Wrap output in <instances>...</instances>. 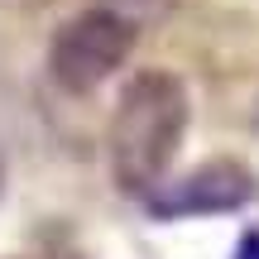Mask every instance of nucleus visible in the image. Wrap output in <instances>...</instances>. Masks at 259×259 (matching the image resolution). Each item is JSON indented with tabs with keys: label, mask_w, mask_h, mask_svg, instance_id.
<instances>
[{
	"label": "nucleus",
	"mask_w": 259,
	"mask_h": 259,
	"mask_svg": "<svg viewBox=\"0 0 259 259\" xmlns=\"http://www.w3.org/2000/svg\"><path fill=\"white\" fill-rule=\"evenodd\" d=\"M0 192H5V144H0Z\"/></svg>",
	"instance_id": "obj_4"
},
{
	"label": "nucleus",
	"mask_w": 259,
	"mask_h": 259,
	"mask_svg": "<svg viewBox=\"0 0 259 259\" xmlns=\"http://www.w3.org/2000/svg\"><path fill=\"white\" fill-rule=\"evenodd\" d=\"M192 101L178 72L168 67H144L120 87V101L106 125V149H111V178L130 197H154L173 168L178 149L187 139Z\"/></svg>",
	"instance_id": "obj_1"
},
{
	"label": "nucleus",
	"mask_w": 259,
	"mask_h": 259,
	"mask_svg": "<svg viewBox=\"0 0 259 259\" xmlns=\"http://www.w3.org/2000/svg\"><path fill=\"white\" fill-rule=\"evenodd\" d=\"M254 197V178L245 163H231V158H216V163H202L197 173H187L183 183L158 187L149 197L158 216H211V211H235Z\"/></svg>",
	"instance_id": "obj_3"
},
{
	"label": "nucleus",
	"mask_w": 259,
	"mask_h": 259,
	"mask_svg": "<svg viewBox=\"0 0 259 259\" xmlns=\"http://www.w3.org/2000/svg\"><path fill=\"white\" fill-rule=\"evenodd\" d=\"M130 53H135V24L111 5H92L53 29V38H48V77L67 96H87L101 82H111Z\"/></svg>",
	"instance_id": "obj_2"
}]
</instances>
